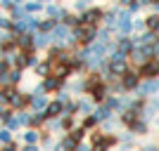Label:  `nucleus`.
<instances>
[{
  "label": "nucleus",
  "mask_w": 159,
  "mask_h": 151,
  "mask_svg": "<svg viewBox=\"0 0 159 151\" xmlns=\"http://www.w3.org/2000/svg\"><path fill=\"white\" fill-rule=\"evenodd\" d=\"M145 31L159 33V14H150V17L145 19Z\"/></svg>",
  "instance_id": "23"
},
{
  "label": "nucleus",
  "mask_w": 159,
  "mask_h": 151,
  "mask_svg": "<svg viewBox=\"0 0 159 151\" xmlns=\"http://www.w3.org/2000/svg\"><path fill=\"white\" fill-rule=\"evenodd\" d=\"M40 2L38 0H29V2H24V10H26V14H33V12H40Z\"/></svg>",
  "instance_id": "28"
},
{
  "label": "nucleus",
  "mask_w": 159,
  "mask_h": 151,
  "mask_svg": "<svg viewBox=\"0 0 159 151\" xmlns=\"http://www.w3.org/2000/svg\"><path fill=\"white\" fill-rule=\"evenodd\" d=\"M45 120H48L45 111H33V113H31V123H29V128H36V130H38L40 125H45Z\"/></svg>",
  "instance_id": "19"
},
{
  "label": "nucleus",
  "mask_w": 159,
  "mask_h": 151,
  "mask_svg": "<svg viewBox=\"0 0 159 151\" xmlns=\"http://www.w3.org/2000/svg\"><path fill=\"white\" fill-rule=\"evenodd\" d=\"M57 24H60L57 19H50V17H48V19H43V21H40L38 31H43V33H50V31H52L55 26H57Z\"/></svg>",
  "instance_id": "26"
},
{
  "label": "nucleus",
  "mask_w": 159,
  "mask_h": 151,
  "mask_svg": "<svg viewBox=\"0 0 159 151\" xmlns=\"http://www.w3.org/2000/svg\"><path fill=\"white\" fill-rule=\"evenodd\" d=\"M40 87H43L45 92H60L62 87H64V80H62V78H55V76H45L43 83H40Z\"/></svg>",
  "instance_id": "13"
},
{
  "label": "nucleus",
  "mask_w": 159,
  "mask_h": 151,
  "mask_svg": "<svg viewBox=\"0 0 159 151\" xmlns=\"http://www.w3.org/2000/svg\"><path fill=\"white\" fill-rule=\"evenodd\" d=\"M98 26L95 24H79L76 28H71V36L76 43H81V45L86 47V45H93L95 40H98Z\"/></svg>",
  "instance_id": "1"
},
{
  "label": "nucleus",
  "mask_w": 159,
  "mask_h": 151,
  "mask_svg": "<svg viewBox=\"0 0 159 151\" xmlns=\"http://www.w3.org/2000/svg\"><path fill=\"white\" fill-rule=\"evenodd\" d=\"M17 120H19V125H29L31 123V113H26L21 109V111H17Z\"/></svg>",
  "instance_id": "30"
},
{
  "label": "nucleus",
  "mask_w": 159,
  "mask_h": 151,
  "mask_svg": "<svg viewBox=\"0 0 159 151\" xmlns=\"http://www.w3.org/2000/svg\"><path fill=\"white\" fill-rule=\"evenodd\" d=\"M33 69H36V76H40V78H45V76H50V69H52V64H50V61H38V64L33 66Z\"/></svg>",
  "instance_id": "22"
},
{
  "label": "nucleus",
  "mask_w": 159,
  "mask_h": 151,
  "mask_svg": "<svg viewBox=\"0 0 159 151\" xmlns=\"http://www.w3.org/2000/svg\"><path fill=\"white\" fill-rule=\"evenodd\" d=\"M128 130H131L133 135H145V132H147V123L143 118H138L133 125H128Z\"/></svg>",
  "instance_id": "25"
},
{
  "label": "nucleus",
  "mask_w": 159,
  "mask_h": 151,
  "mask_svg": "<svg viewBox=\"0 0 159 151\" xmlns=\"http://www.w3.org/2000/svg\"><path fill=\"white\" fill-rule=\"evenodd\" d=\"M76 7H79V10H88V7H90V0H76Z\"/></svg>",
  "instance_id": "34"
},
{
  "label": "nucleus",
  "mask_w": 159,
  "mask_h": 151,
  "mask_svg": "<svg viewBox=\"0 0 159 151\" xmlns=\"http://www.w3.org/2000/svg\"><path fill=\"white\" fill-rule=\"evenodd\" d=\"M124 151H126V149H124Z\"/></svg>",
  "instance_id": "42"
},
{
  "label": "nucleus",
  "mask_w": 159,
  "mask_h": 151,
  "mask_svg": "<svg viewBox=\"0 0 159 151\" xmlns=\"http://www.w3.org/2000/svg\"><path fill=\"white\" fill-rule=\"evenodd\" d=\"M140 151H157V146H152V144H150V146H143Z\"/></svg>",
  "instance_id": "38"
},
{
  "label": "nucleus",
  "mask_w": 159,
  "mask_h": 151,
  "mask_svg": "<svg viewBox=\"0 0 159 151\" xmlns=\"http://www.w3.org/2000/svg\"><path fill=\"white\" fill-rule=\"evenodd\" d=\"M140 5H152V0H138Z\"/></svg>",
  "instance_id": "40"
},
{
  "label": "nucleus",
  "mask_w": 159,
  "mask_h": 151,
  "mask_svg": "<svg viewBox=\"0 0 159 151\" xmlns=\"http://www.w3.org/2000/svg\"><path fill=\"white\" fill-rule=\"evenodd\" d=\"M21 151H40V149H38V144H24Z\"/></svg>",
  "instance_id": "35"
},
{
  "label": "nucleus",
  "mask_w": 159,
  "mask_h": 151,
  "mask_svg": "<svg viewBox=\"0 0 159 151\" xmlns=\"http://www.w3.org/2000/svg\"><path fill=\"white\" fill-rule=\"evenodd\" d=\"M107 66H109V73H112V76H124V73L131 69V66H128V57H124V54L116 52V50L107 57Z\"/></svg>",
  "instance_id": "3"
},
{
  "label": "nucleus",
  "mask_w": 159,
  "mask_h": 151,
  "mask_svg": "<svg viewBox=\"0 0 159 151\" xmlns=\"http://www.w3.org/2000/svg\"><path fill=\"white\" fill-rule=\"evenodd\" d=\"M76 109H79L83 116H88V113H93V102L88 97H83V99H79V104H76Z\"/></svg>",
  "instance_id": "24"
},
{
  "label": "nucleus",
  "mask_w": 159,
  "mask_h": 151,
  "mask_svg": "<svg viewBox=\"0 0 159 151\" xmlns=\"http://www.w3.org/2000/svg\"><path fill=\"white\" fill-rule=\"evenodd\" d=\"M95 125H98V118H95L93 113H88V116H83V123H81V128H83V130H90V128H95Z\"/></svg>",
  "instance_id": "27"
},
{
  "label": "nucleus",
  "mask_w": 159,
  "mask_h": 151,
  "mask_svg": "<svg viewBox=\"0 0 159 151\" xmlns=\"http://www.w3.org/2000/svg\"><path fill=\"white\" fill-rule=\"evenodd\" d=\"M140 80H143V78H140V73L128 69L124 76H119V85H121V90H135V87L140 85Z\"/></svg>",
  "instance_id": "8"
},
{
  "label": "nucleus",
  "mask_w": 159,
  "mask_h": 151,
  "mask_svg": "<svg viewBox=\"0 0 159 151\" xmlns=\"http://www.w3.org/2000/svg\"><path fill=\"white\" fill-rule=\"evenodd\" d=\"M0 151H19V146L14 144V142H10V144H2V146H0Z\"/></svg>",
  "instance_id": "32"
},
{
  "label": "nucleus",
  "mask_w": 159,
  "mask_h": 151,
  "mask_svg": "<svg viewBox=\"0 0 159 151\" xmlns=\"http://www.w3.org/2000/svg\"><path fill=\"white\" fill-rule=\"evenodd\" d=\"M93 116L98 118V123H100V120H109V118L114 116V109H109V106H107L105 102H102V104H100L98 109L93 111Z\"/></svg>",
  "instance_id": "18"
},
{
  "label": "nucleus",
  "mask_w": 159,
  "mask_h": 151,
  "mask_svg": "<svg viewBox=\"0 0 159 151\" xmlns=\"http://www.w3.org/2000/svg\"><path fill=\"white\" fill-rule=\"evenodd\" d=\"M71 66L66 64V61H52V69H50V76H55V78H62L66 80L69 76H71Z\"/></svg>",
  "instance_id": "12"
},
{
  "label": "nucleus",
  "mask_w": 159,
  "mask_h": 151,
  "mask_svg": "<svg viewBox=\"0 0 159 151\" xmlns=\"http://www.w3.org/2000/svg\"><path fill=\"white\" fill-rule=\"evenodd\" d=\"M62 113H64V104H62L60 99L48 102V106H45V116H48V118H60Z\"/></svg>",
  "instance_id": "16"
},
{
  "label": "nucleus",
  "mask_w": 159,
  "mask_h": 151,
  "mask_svg": "<svg viewBox=\"0 0 159 151\" xmlns=\"http://www.w3.org/2000/svg\"><path fill=\"white\" fill-rule=\"evenodd\" d=\"M38 142H40V132L36 128H29L24 132V144H38Z\"/></svg>",
  "instance_id": "21"
},
{
  "label": "nucleus",
  "mask_w": 159,
  "mask_h": 151,
  "mask_svg": "<svg viewBox=\"0 0 159 151\" xmlns=\"http://www.w3.org/2000/svg\"><path fill=\"white\" fill-rule=\"evenodd\" d=\"M0 66H2V59H0Z\"/></svg>",
  "instance_id": "41"
},
{
  "label": "nucleus",
  "mask_w": 159,
  "mask_h": 151,
  "mask_svg": "<svg viewBox=\"0 0 159 151\" xmlns=\"http://www.w3.org/2000/svg\"><path fill=\"white\" fill-rule=\"evenodd\" d=\"M138 90V97L140 99H145V97H150V94H157L159 92V78H150V80H140V85L135 87Z\"/></svg>",
  "instance_id": "10"
},
{
  "label": "nucleus",
  "mask_w": 159,
  "mask_h": 151,
  "mask_svg": "<svg viewBox=\"0 0 159 151\" xmlns=\"http://www.w3.org/2000/svg\"><path fill=\"white\" fill-rule=\"evenodd\" d=\"M55 151H66V149H64V144L60 142V144H55Z\"/></svg>",
  "instance_id": "39"
},
{
  "label": "nucleus",
  "mask_w": 159,
  "mask_h": 151,
  "mask_svg": "<svg viewBox=\"0 0 159 151\" xmlns=\"http://www.w3.org/2000/svg\"><path fill=\"white\" fill-rule=\"evenodd\" d=\"M116 19H119L116 10H109V12L102 14V21H105V26H107V28H116Z\"/></svg>",
  "instance_id": "20"
},
{
  "label": "nucleus",
  "mask_w": 159,
  "mask_h": 151,
  "mask_svg": "<svg viewBox=\"0 0 159 151\" xmlns=\"http://www.w3.org/2000/svg\"><path fill=\"white\" fill-rule=\"evenodd\" d=\"M133 47H135V45H133V38H131V36H121V38L116 40L114 50H116V52H121L124 57H128V54L133 52Z\"/></svg>",
  "instance_id": "15"
},
{
  "label": "nucleus",
  "mask_w": 159,
  "mask_h": 151,
  "mask_svg": "<svg viewBox=\"0 0 159 151\" xmlns=\"http://www.w3.org/2000/svg\"><path fill=\"white\" fill-rule=\"evenodd\" d=\"M152 10H154V14H159V0H152Z\"/></svg>",
  "instance_id": "37"
},
{
  "label": "nucleus",
  "mask_w": 159,
  "mask_h": 151,
  "mask_svg": "<svg viewBox=\"0 0 159 151\" xmlns=\"http://www.w3.org/2000/svg\"><path fill=\"white\" fill-rule=\"evenodd\" d=\"M116 14H119V19H116V31H119L121 36H131V31H133V14L128 12V10H116Z\"/></svg>",
  "instance_id": "5"
},
{
  "label": "nucleus",
  "mask_w": 159,
  "mask_h": 151,
  "mask_svg": "<svg viewBox=\"0 0 159 151\" xmlns=\"http://www.w3.org/2000/svg\"><path fill=\"white\" fill-rule=\"evenodd\" d=\"M116 142H119V137H114V135H107V132H95L93 137H90V149H93V151H109Z\"/></svg>",
  "instance_id": "4"
},
{
  "label": "nucleus",
  "mask_w": 159,
  "mask_h": 151,
  "mask_svg": "<svg viewBox=\"0 0 159 151\" xmlns=\"http://www.w3.org/2000/svg\"><path fill=\"white\" fill-rule=\"evenodd\" d=\"M38 64V57H36V52L33 50H29V52H19L17 54V61H14V69H31V66Z\"/></svg>",
  "instance_id": "9"
},
{
  "label": "nucleus",
  "mask_w": 159,
  "mask_h": 151,
  "mask_svg": "<svg viewBox=\"0 0 159 151\" xmlns=\"http://www.w3.org/2000/svg\"><path fill=\"white\" fill-rule=\"evenodd\" d=\"M102 10L100 7H88V10H83V14H81L79 19H81V24H95L98 26V21H102Z\"/></svg>",
  "instance_id": "11"
},
{
  "label": "nucleus",
  "mask_w": 159,
  "mask_h": 151,
  "mask_svg": "<svg viewBox=\"0 0 159 151\" xmlns=\"http://www.w3.org/2000/svg\"><path fill=\"white\" fill-rule=\"evenodd\" d=\"M88 94H93V102H100V104H102V102L112 94V92H109V83H100V85H95Z\"/></svg>",
  "instance_id": "14"
},
{
  "label": "nucleus",
  "mask_w": 159,
  "mask_h": 151,
  "mask_svg": "<svg viewBox=\"0 0 159 151\" xmlns=\"http://www.w3.org/2000/svg\"><path fill=\"white\" fill-rule=\"evenodd\" d=\"M0 28H12V21L7 17H0Z\"/></svg>",
  "instance_id": "33"
},
{
  "label": "nucleus",
  "mask_w": 159,
  "mask_h": 151,
  "mask_svg": "<svg viewBox=\"0 0 159 151\" xmlns=\"http://www.w3.org/2000/svg\"><path fill=\"white\" fill-rule=\"evenodd\" d=\"M29 99H31V94L19 92L17 87H7V109L21 111V109H26V106H29Z\"/></svg>",
  "instance_id": "2"
},
{
  "label": "nucleus",
  "mask_w": 159,
  "mask_h": 151,
  "mask_svg": "<svg viewBox=\"0 0 159 151\" xmlns=\"http://www.w3.org/2000/svg\"><path fill=\"white\" fill-rule=\"evenodd\" d=\"M10 142H12V130L0 128V144H10Z\"/></svg>",
  "instance_id": "29"
},
{
  "label": "nucleus",
  "mask_w": 159,
  "mask_h": 151,
  "mask_svg": "<svg viewBox=\"0 0 159 151\" xmlns=\"http://www.w3.org/2000/svg\"><path fill=\"white\" fill-rule=\"evenodd\" d=\"M52 45V38H50V33H43L38 31L33 36V50H40V47H50Z\"/></svg>",
  "instance_id": "17"
},
{
  "label": "nucleus",
  "mask_w": 159,
  "mask_h": 151,
  "mask_svg": "<svg viewBox=\"0 0 159 151\" xmlns=\"http://www.w3.org/2000/svg\"><path fill=\"white\" fill-rule=\"evenodd\" d=\"M133 31H145V19H133Z\"/></svg>",
  "instance_id": "31"
},
{
  "label": "nucleus",
  "mask_w": 159,
  "mask_h": 151,
  "mask_svg": "<svg viewBox=\"0 0 159 151\" xmlns=\"http://www.w3.org/2000/svg\"><path fill=\"white\" fill-rule=\"evenodd\" d=\"M74 151H93V149H90V146H86V144H83V142H81V144L76 146V149H74Z\"/></svg>",
  "instance_id": "36"
},
{
  "label": "nucleus",
  "mask_w": 159,
  "mask_h": 151,
  "mask_svg": "<svg viewBox=\"0 0 159 151\" xmlns=\"http://www.w3.org/2000/svg\"><path fill=\"white\" fill-rule=\"evenodd\" d=\"M138 73H140L143 80L159 78V57H152V59H147L143 66H138Z\"/></svg>",
  "instance_id": "6"
},
{
  "label": "nucleus",
  "mask_w": 159,
  "mask_h": 151,
  "mask_svg": "<svg viewBox=\"0 0 159 151\" xmlns=\"http://www.w3.org/2000/svg\"><path fill=\"white\" fill-rule=\"evenodd\" d=\"M48 102H50V99H48V92L38 85L36 90H33L31 99H29V106H31V111H45Z\"/></svg>",
  "instance_id": "7"
}]
</instances>
